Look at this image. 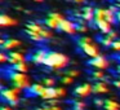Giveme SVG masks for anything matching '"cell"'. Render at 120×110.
<instances>
[{
  "label": "cell",
  "mask_w": 120,
  "mask_h": 110,
  "mask_svg": "<svg viewBox=\"0 0 120 110\" xmlns=\"http://www.w3.org/2000/svg\"><path fill=\"white\" fill-rule=\"evenodd\" d=\"M116 13H117V8L114 5H111V7H96L93 22L92 24L94 25V27L101 34L110 32L114 29V25L117 22Z\"/></svg>",
  "instance_id": "6da1fadb"
},
{
  "label": "cell",
  "mask_w": 120,
  "mask_h": 110,
  "mask_svg": "<svg viewBox=\"0 0 120 110\" xmlns=\"http://www.w3.org/2000/svg\"><path fill=\"white\" fill-rule=\"evenodd\" d=\"M70 63V58L67 55L62 52H57V51H48V56L45 60L44 66L53 71H60L66 69Z\"/></svg>",
  "instance_id": "7a4b0ae2"
},
{
  "label": "cell",
  "mask_w": 120,
  "mask_h": 110,
  "mask_svg": "<svg viewBox=\"0 0 120 110\" xmlns=\"http://www.w3.org/2000/svg\"><path fill=\"white\" fill-rule=\"evenodd\" d=\"M76 44H78L79 51L84 56H86L88 58H94L98 55H101V52H99V45L89 35H81L80 38H78Z\"/></svg>",
  "instance_id": "3957f363"
},
{
  "label": "cell",
  "mask_w": 120,
  "mask_h": 110,
  "mask_svg": "<svg viewBox=\"0 0 120 110\" xmlns=\"http://www.w3.org/2000/svg\"><path fill=\"white\" fill-rule=\"evenodd\" d=\"M8 80H9V83H11L12 87L19 88V89H22V91H26V89L31 86V82H30V78L27 76V74L13 71L11 67H9V70H8Z\"/></svg>",
  "instance_id": "277c9868"
},
{
  "label": "cell",
  "mask_w": 120,
  "mask_h": 110,
  "mask_svg": "<svg viewBox=\"0 0 120 110\" xmlns=\"http://www.w3.org/2000/svg\"><path fill=\"white\" fill-rule=\"evenodd\" d=\"M21 93L22 89L16 88V87H3L1 88V98L4 100V102L11 106H16L19 104V100H21Z\"/></svg>",
  "instance_id": "5b68a950"
},
{
  "label": "cell",
  "mask_w": 120,
  "mask_h": 110,
  "mask_svg": "<svg viewBox=\"0 0 120 110\" xmlns=\"http://www.w3.org/2000/svg\"><path fill=\"white\" fill-rule=\"evenodd\" d=\"M26 30H31V31L39 34L40 36L45 40H49L53 38V30H50L49 27L45 26V24H40L38 21H31V22H27L26 26H25Z\"/></svg>",
  "instance_id": "8992f818"
},
{
  "label": "cell",
  "mask_w": 120,
  "mask_h": 110,
  "mask_svg": "<svg viewBox=\"0 0 120 110\" xmlns=\"http://www.w3.org/2000/svg\"><path fill=\"white\" fill-rule=\"evenodd\" d=\"M67 91L65 87H45L43 94L40 96V98L48 101V100H61L65 98Z\"/></svg>",
  "instance_id": "52a82bcc"
},
{
  "label": "cell",
  "mask_w": 120,
  "mask_h": 110,
  "mask_svg": "<svg viewBox=\"0 0 120 110\" xmlns=\"http://www.w3.org/2000/svg\"><path fill=\"white\" fill-rule=\"evenodd\" d=\"M94 9L92 5H84L80 7L79 9L72 12V16L76 20H81V21L86 22V24H92L93 22V17H94Z\"/></svg>",
  "instance_id": "ba28073f"
},
{
  "label": "cell",
  "mask_w": 120,
  "mask_h": 110,
  "mask_svg": "<svg viewBox=\"0 0 120 110\" xmlns=\"http://www.w3.org/2000/svg\"><path fill=\"white\" fill-rule=\"evenodd\" d=\"M66 17L62 13H58V12H52L49 13L44 20V24L47 27H49L50 30H60V25L61 22L65 20Z\"/></svg>",
  "instance_id": "9c48e42d"
},
{
  "label": "cell",
  "mask_w": 120,
  "mask_h": 110,
  "mask_svg": "<svg viewBox=\"0 0 120 110\" xmlns=\"http://www.w3.org/2000/svg\"><path fill=\"white\" fill-rule=\"evenodd\" d=\"M88 66L92 69H96V70H106L110 66V61L106 56L103 55H98L94 58H89L88 61Z\"/></svg>",
  "instance_id": "30bf717a"
},
{
  "label": "cell",
  "mask_w": 120,
  "mask_h": 110,
  "mask_svg": "<svg viewBox=\"0 0 120 110\" xmlns=\"http://www.w3.org/2000/svg\"><path fill=\"white\" fill-rule=\"evenodd\" d=\"M72 93L76 98H86L88 96H90V94L93 93V84L88 83V82L81 83V84H79V86L75 87Z\"/></svg>",
  "instance_id": "8fae6325"
},
{
  "label": "cell",
  "mask_w": 120,
  "mask_h": 110,
  "mask_svg": "<svg viewBox=\"0 0 120 110\" xmlns=\"http://www.w3.org/2000/svg\"><path fill=\"white\" fill-rule=\"evenodd\" d=\"M22 45V42L16 38H3L0 39V47L1 51H5V52H11V51L17 49L18 47Z\"/></svg>",
  "instance_id": "7c38bea8"
},
{
  "label": "cell",
  "mask_w": 120,
  "mask_h": 110,
  "mask_svg": "<svg viewBox=\"0 0 120 110\" xmlns=\"http://www.w3.org/2000/svg\"><path fill=\"white\" fill-rule=\"evenodd\" d=\"M60 31L65 32L67 35H75L78 32V25H76L75 20L65 18L60 25Z\"/></svg>",
  "instance_id": "4fadbf2b"
},
{
  "label": "cell",
  "mask_w": 120,
  "mask_h": 110,
  "mask_svg": "<svg viewBox=\"0 0 120 110\" xmlns=\"http://www.w3.org/2000/svg\"><path fill=\"white\" fill-rule=\"evenodd\" d=\"M117 39V32L116 31H110L106 32V34H101V36L98 38V42L101 45H103L105 48H111L112 43Z\"/></svg>",
  "instance_id": "5bb4252c"
},
{
  "label": "cell",
  "mask_w": 120,
  "mask_h": 110,
  "mask_svg": "<svg viewBox=\"0 0 120 110\" xmlns=\"http://www.w3.org/2000/svg\"><path fill=\"white\" fill-rule=\"evenodd\" d=\"M47 56H48V51L40 48V49H36L35 52L31 53L30 60H31V62L35 63V65H44L45 60H47Z\"/></svg>",
  "instance_id": "9a60e30c"
},
{
  "label": "cell",
  "mask_w": 120,
  "mask_h": 110,
  "mask_svg": "<svg viewBox=\"0 0 120 110\" xmlns=\"http://www.w3.org/2000/svg\"><path fill=\"white\" fill-rule=\"evenodd\" d=\"M23 61H26V56L22 52L16 51V49L8 52V63H11V66L19 63V62H23Z\"/></svg>",
  "instance_id": "2e32d148"
},
{
  "label": "cell",
  "mask_w": 120,
  "mask_h": 110,
  "mask_svg": "<svg viewBox=\"0 0 120 110\" xmlns=\"http://www.w3.org/2000/svg\"><path fill=\"white\" fill-rule=\"evenodd\" d=\"M110 92V87L107 80H98L93 83V93L96 94H106Z\"/></svg>",
  "instance_id": "e0dca14e"
},
{
  "label": "cell",
  "mask_w": 120,
  "mask_h": 110,
  "mask_svg": "<svg viewBox=\"0 0 120 110\" xmlns=\"http://www.w3.org/2000/svg\"><path fill=\"white\" fill-rule=\"evenodd\" d=\"M44 89H45V86L43 83H32L31 86L26 89V92H27L29 96L40 97L43 94V92H44Z\"/></svg>",
  "instance_id": "ac0fdd59"
},
{
  "label": "cell",
  "mask_w": 120,
  "mask_h": 110,
  "mask_svg": "<svg viewBox=\"0 0 120 110\" xmlns=\"http://www.w3.org/2000/svg\"><path fill=\"white\" fill-rule=\"evenodd\" d=\"M17 24H18V21L14 17L9 16L7 13L0 14V26L1 27H12V26H16Z\"/></svg>",
  "instance_id": "d6986e66"
},
{
  "label": "cell",
  "mask_w": 120,
  "mask_h": 110,
  "mask_svg": "<svg viewBox=\"0 0 120 110\" xmlns=\"http://www.w3.org/2000/svg\"><path fill=\"white\" fill-rule=\"evenodd\" d=\"M103 110H120V102L115 98H105Z\"/></svg>",
  "instance_id": "ffe728a7"
},
{
  "label": "cell",
  "mask_w": 120,
  "mask_h": 110,
  "mask_svg": "<svg viewBox=\"0 0 120 110\" xmlns=\"http://www.w3.org/2000/svg\"><path fill=\"white\" fill-rule=\"evenodd\" d=\"M90 78L93 79L94 82H98V80H106V74H105V70H93L90 71Z\"/></svg>",
  "instance_id": "44dd1931"
},
{
  "label": "cell",
  "mask_w": 120,
  "mask_h": 110,
  "mask_svg": "<svg viewBox=\"0 0 120 110\" xmlns=\"http://www.w3.org/2000/svg\"><path fill=\"white\" fill-rule=\"evenodd\" d=\"M11 69L13 71H18V73L27 74V71H29V65H27L26 61H23V62H19V63H16V65L11 66Z\"/></svg>",
  "instance_id": "7402d4cb"
},
{
  "label": "cell",
  "mask_w": 120,
  "mask_h": 110,
  "mask_svg": "<svg viewBox=\"0 0 120 110\" xmlns=\"http://www.w3.org/2000/svg\"><path fill=\"white\" fill-rule=\"evenodd\" d=\"M25 32H26V35L29 36V39L32 40V42H35V43H43V42H44V39H43L39 34L31 31V30H26V29H25Z\"/></svg>",
  "instance_id": "603a6c76"
},
{
  "label": "cell",
  "mask_w": 120,
  "mask_h": 110,
  "mask_svg": "<svg viewBox=\"0 0 120 110\" xmlns=\"http://www.w3.org/2000/svg\"><path fill=\"white\" fill-rule=\"evenodd\" d=\"M72 105V110H86V105L83 101V98H76L71 102Z\"/></svg>",
  "instance_id": "cb8c5ba5"
},
{
  "label": "cell",
  "mask_w": 120,
  "mask_h": 110,
  "mask_svg": "<svg viewBox=\"0 0 120 110\" xmlns=\"http://www.w3.org/2000/svg\"><path fill=\"white\" fill-rule=\"evenodd\" d=\"M76 25H78V32H80V34H86V32L89 31V27H88V25L89 24H86V22H84V21H81V20H76Z\"/></svg>",
  "instance_id": "d4e9b609"
},
{
  "label": "cell",
  "mask_w": 120,
  "mask_h": 110,
  "mask_svg": "<svg viewBox=\"0 0 120 110\" xmlns=\"http://www.w3.org/2000/svg\"><path fill=\"white\" fill-rule=\"evenodd\" d=\"M74 80H75V78L61 73V83H62V86H70V84L74 83Z\"/></svg>",
  "instance_id": "484cf974"
},
{
  "label": "cell",
  "mask_w": 120,
  "mask_h": 110,
  "mask_svg": "<svg viewBox=\"0 0 120 110\" xmlns=\"http://www.w3.org/2000/svg\"><path fill=\"white\" fill-rule=\"evenodd\" d=\"M41 83L45 87H56V78L54 76H44Z\"/></svg>",
  "instance_id": "4316f807"
},
{
  "label": "cell",
  "mask_w": 120,
  "mask_h": 110,
  "mask_svg": "<svg viewBox=\"0 0 120 110\" xmlns=\"http://www.w3.org/2000/svg\"><path fill=\"white\" fill-rule=\"evenodd\" d=\"M36 110H63L62 106L60 105H48V104H44L43 106H39Z\"/></svg>",
  "instance_id": "83f0119b"
},
{
  "label": "cell",
  "mask_w": 120,
  "mask_h": 110,
  "mask_svg": "<svg viewBox=\"0 0 120 110\" xmlns=\"http://www.w3.org/2000/svg\"><path fill=\"white\" fill-rule=\"evenodd\" d=\"M110 49H111L114 53H116V55H120V38H117V39L112 43V45H111Z\"/></svg>",
  "instance_id": "f1b7e54d"
},
{
  "label": "cell",
  "mask_w": 120,
  "mask_h": 110,
  "mask_svg": "<svg viewBox=\"0 0 120 110\" xmlns=\"http://www.w3.org/2000/svg\"><path fill=\"white\" fill-rule=\"evenodd\" d=\"M63 74L70 75V76H72V78H78V76L80 75V71H79L78 69H68V70H66Z\"/></svg>",
  "instance_id": "f546056e"
},
{
  "label": "cell",
  "mask_w": 120,
  "mask_h": 110,
  "mask_svg": "<svg viewBox=\"0 0 120 110\" xmlns=\"http://www.w3.org/2000/svg\"><path fill=\"white\" fill-rule=\"evenodd\" d=\"M103 104H105V100H103V98H99V97H97V98L93 100V105H94L96 107L102 109V107H103Z\"/></svg>",
  "instance_id": "4dcf8cb0"
},
{
  "label": "cell",
  "mask_w": 120,
  "mask_h": 110,
  "mask_svg": "<svg viewBox=\"0 0 120 110\" xmlns=\"http://www.w3.org/2000/svg\"><path fill=\"white\" fill-rule=\"evenodd\" d=\"M0 62L1 63L8 62V52H5V51H1L0 52Z\"/></svg>",
  "instance_id": "1f68e13d"
},
{
  "label": "cell",
  "mask_w": 120,
  "mask_h": 110,
  "mask_svg": "<svg viewBox=\"0 0 120 110\" xmlns=\"http://www.w3.org/2000/svg\"><path fill=\"white\" fill-rule=\"evenodd\" d=\"M112 86H114L116 89H120V74H117L116 78L112 79Z\"/></svg>",
  "instance_id": "d6a6232c"
},
{
  "label": "cell",
  "mask_w": 120,
  "mask_h": 110,
  "mask_svg": "<svg viewBox=\"0 0 120 110\" xmlns=\"http://www.w3.org/2000/svg\"><path fill=\"white\" fill-rule=\"evenodd\" d=\"M0 110H14V109H13V106H11V105H8V104H4L3 106L0 107Z\"/></svg>",
  "instance_id": "836d02e7"
},
{
  "label": "cell",
  "mask_w": 120,
  "mask_h": 110,
  "mask_svg": "<svg viewBox=\"0 0 120 110\" xmlns=\"http://www.w3.org/2000/svg\"><path fill=\"white\" fill-rule=\"evenodd\" d=\"M70 1H72V3L76 4V5H81V4H84L85 0H70Z\"/></svg>",
  "instance_id": "e575fe53"
},
{
  "label": "cell",
  "mask_w": 120,
  "mask_h": 110,
  "mask_svg": "<svg viewBox=\"0 0 120 110\" xmlns=\"http://www.w3.org/2000/svg\"><path fill=\"white\" fill-rule=\"evenodd\" d=\"M116 20H117V24L120 25V11H117V13H116Z\"/></svg>",
  "instance_id": "d590c367"
},
{
  "label": "cell",
  "mask_w": 120,
  "mask_h": 110,
  "mask_svg": "<svg viewBox=\"0 0 120 110\" xmlns=\"http://www.w3.org/2000/svg\"><path fill=\"white\" fill-rule=\"evenodd\" d=\"M115 71H116V74H120V63L116 66V69H115Z\"/></svg>",
  "instance_id": "8d00e7d4"
},
{
  "label": "cell",
  "mask_w": 120,
  "mask_h": 110,
  "mask_svg": "<svg viewBox=\"0 0 120 110\" xmlns=\"http://www.w3.org/2000/svg\"><path fill=\"white\" fill-rule=\"evenodd\" d=\"M115 7L117 8V11H120V4L119 3H115Z\"/></svg>",
  "instance_id": "74e56055"
},
{
  "label": "cell",
  "mask_w": 120,
  "mask_h": 110,
  "mask_svg": "<svg viewBox=\"0 0 120 110\" xmlns=\"http://www.w3.org/2000/svg\"><path fill=\"white\" fill-rule=\"evenodd\" d=\"M32 1H35V3H41L43 0H32Z\"/></svg>",
  "instance_id": "f35d334b"
},
{
  "label": "cell",
  "mask_w": 120,
  "mask_h": 110,
  "mask_svg": "<svg viewBox=\"0 0 120 110\" xmlns=\"http://www.w3.org/2000/svg\"><path fill=\"white\" fill-rule=\"evenodd\" d=\"M117 61L120 62V55H117Z\"/></svg>",
  "instance_id": "ab89813d"
},
{
  "label": "cell",
  "mask_w": 120,
  "mask_h": 110,
  "mask_svg": "<svg viewBox=\"0 0 120 110\" xmlns=\"http://www.w3.org/2000/svg\"><path fill=\"white\" fill-rule=\"evenodd\" d=\"M115 3H119L120 4V0H115Z\"/></svg>",
  "instance_id": "60d3db41"
}]
</instances>
